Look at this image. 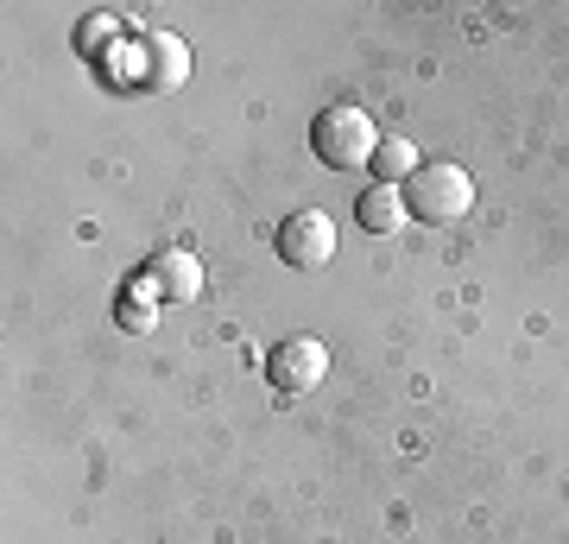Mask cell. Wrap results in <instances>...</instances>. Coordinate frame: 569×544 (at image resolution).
<instances>
[{
  "label": "cell",
  "mask_w": 569,
  "mask_h": 544,
  "mask_svg": "<svg viewBox=\"0 0 569 544\" xmlns=\"http://www.w3.org/2000/svg\"><path fill=\"white\" fill-rule=\"evenodd\" d=\"M272 247H279V260L298 266V273L329 266L336 260V222H329V209H298V216H284Z\"/></svg>",
  "instance_id": "277c9868"
},
{
  "label": "cell",
  "mask_w": 569,
  "mask_h": 544,
  "mask_svg": "<svg viewBox=\"0 0 569 544\" xmlns=\"http://www.w3.org/2000/svg\"><path fill=\"white\" fill-rule=\"evenodd\" d=\"M418 146L411 140H380V152H373V178L380 184H411V171H418Z\"/></svg>",
  "instance_id": "ba28073f"
},
{
  "label": "cell",
  "mask_w": 569,
  "mask_h": 544,
  "mask_svg": "<svg viewBox=\"0 0 569 544\" xmlns=\"http://www.w3.org/2000/svg\"><path fill=\"white\" fill-rule=\"evenodd\" d=\"M406 209L418 216V222H430V228L462 222L468 209H475V178H468L456 159H425L418 171H411V184H406Z\"/></svg>",
  "instance_id": "7a4b0ae2"
},
{
  "label": "cell",
  "mask_w": 569,
  "mask_h": 544,
  "mask_svg": "<svg viewBox=\"0 0 569 544\" xmlns=\"http://www.w3.org/2000/svg\"><path fill=\"white\" fill-rule=\"evenodd\" d=\"M380 140H387V133H380L373 115L355 108V101H336V108H323V115L310 121V146H317V159H323L329 171H361V165H373Z\"/></svg>",
  "instance_id": "6da1fadb"
},
{
  "label": "cell",
  "mask_w": 569,
  "mask_h": 544,
  "mask_svg": "<svg viewBox=\"0 0 569 544\" xmlns=\"http://www.w3.org/2000/svg\"><path fill=\"white\" fill-rule=\"evenodd\" d=\"M133 77H140V89H183V82H190V51H183L178 32H152V39H140Z\"/></svg>",
  "instance_id": "5b68a950"
},
{
  "label": "cell",
  "mask_w": 569,
  "mask_h": 544,
  "mask_svg": "<svg viewBox=\"0 0 569 544\" xmlns=\"http://www.w3.org/2000/svg\"><path fill=\"white\" fill-rule=\"evenodd\" d=\"M355 222H361L367 235H399V228L411 222L406 184H373V190H361V197H355Z\"/></svg>",
  "instance_id": "52a82bcc"
},
{
  "label": "cell",
  "mask_w": 569,
  "mask_h": 544,
  "mask_svg": "<svg viewBox=\"0 0 569 544\" xmlns=\"http://www.w3.org/2000/svg\"><path fill=\"white\" fill-rule=\"evenodd\" d=\"M266 380H272V393H284V399L317 393V386L329 380V343H317V336H284V343L266 355Z\"/></svg>",
  "instance_id": "3957f363"
},
{
  "label": "cell",
  "mask_w": 569,
  "mask_h": 544,
  "mask_svg": "<svg viewBox=\"0 0 569 544\" xmlns=\"http://www.w3.org/2000/svg\"><path fill=\"white\" fill-rule=\"evenodd\" d=\"M146 273H152V285H159L164 304H197L203 298V260H197L190 247H164Z\"/></svg>",
  "instance_id": "8992f818"
},
{
  "label": "cell",
  "mask_w": 569,
  "mask_h": 544,
  "mask_svg": "<svg viewBox=\"0 0 569 544\" xmlns=\"http://www.w3.org/2000/svg\"><path fill=\"white\" fill-rule=\"evenodd\" d=\"M121 323H127V329H152V304L127 298V304H121Z\"/></svg>",
  "instance_id": "30bf717a"
},
{
  "label": "cell",
  "mask_w": 569,
  "mask_h": 544,
  "mask_svg": "<svg viewBox=\"0 0 569 544\" xmlns=\"http://www.w3.org/2000/svg\"><path fill=\"white\" fill-rule=\"evenodd\" d=\"M114 32V20L108 13H96V20H82V51H102V39Z\"/></svg>",
  "instance_id": "9c48e42d"
}]
</instances>
